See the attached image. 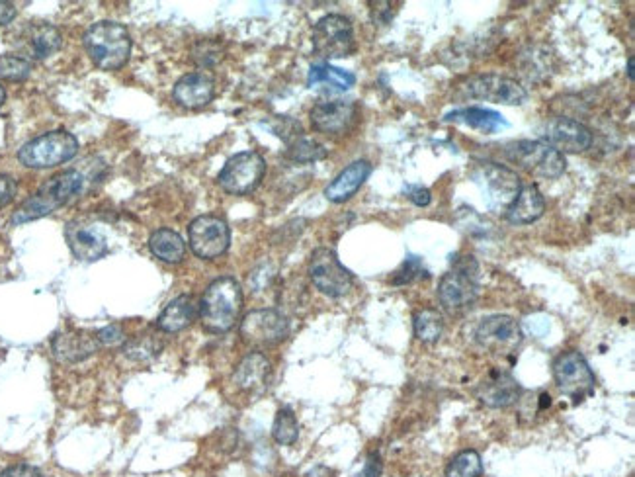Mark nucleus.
Returning a JSON list of instances; mask_svg holds the SVG:
<instances>
[{
	"label": "nucleus",
	"instance_id": "f257e3e1",
	"mask_svg": "<svg viewBox=\"0 0 635 477\" xmlns=\"http://www.w3.org/2000/svg\"><path fill=\"white\" fill-rule=\"evenodd\" d=\"M83 167L69 169L63 173L51 176L45 184L38 188L14 214L12 223H28L53 214L55 210L67 206L75 198H79L92 184H96L104 173V161L100 159H86L81 163Z\"/></svg>",
	"mask_w": 635,
	"mask_h": 477
},
{
	"label": "nucleus",
	"instance_id": "f03ea898",
	"mask_svg": "<svg viewBox=\"0 0 635 477\" xmlns=\"http://www.w3.org/2000/svg\"><path fill=\"white\" fill-rule=\"evenodd\" d=\"M243 309V290L231 276L213 280L200 302L202 325L212 333H227Z\"/></svg>",
	"mask_w": 635,
	"mask_h": 477
},
{
	"label": "nucleus",
	"instance_id": "7ed1b4c3",
	"mask_svg": "<svg viewBox=\"0 0 635 477\" xmlns=\"http://www.w3.org/2000/svg\"><path fill=\"white\" fill-rule=\"evenodd\" d=\"M83 44L94 65L104 71L122 69L129 61L133 47L126 26L112 20L90 26L83 38Z\"/></svg>",
	"mask_w": 635,
	"mask_h": 477
},
{
	"label": "nucleus",
	"instance_id": "20e7f679",
	"mask_svg": "<svg viewBox=\"0 0 635 477\" xmlns=\"http://www.w3.org/2000/svg\"><path fill=\"white\" fill-rule=\"evenodd\" d=\"M479 292V264L475 257L462 255L452 262V270L444 274L438 284L440 305L452 313L460 315L477 300Z\"/></svg>",
	"mask_w": 635,
	"mask_h": 477
},
{
	"label": "nucleus",
	"instance_id": "39448f33",
	"mask_svg": "<svg viewBox=\"0 0 635 477\" xmlns=\"http://www.w3.org/2000/svg\"><path fill=\"white\" fill-rule=\"evenodd\" d=\"M503 155L508 163L538 178H559L567 169L565 155L538 139L510 141L503 147Z\"/></svg>",
	"mask_w": 635,
	"mask_h": 477
},
{
	"label": "nucleus",
	"instance_id": "423d86ee",
	"mask_svg": "<svg viewBox=\"0 0 635 477\" xmlns=\"http://www.w3.org/2000/svg\"><path fill=\"white\" fill-rule=\"evenodd\" d=\"M79 151V141L65 130L49 131L34 137L18 151L20 165L28 169H51L71 161Z\"/></svg>",
	"mask_w": 635,
	"mask_h": 477
},
{
	"label": "nucleus",
	"instance_id": "0eeeda50",
	"mask_svg": "<svg viewBox=\"0 0 635 477\" xmlns=\"http://www.w3.org/2000/svg\"><path fill=\"white\" fill-rule=\"evenodd\" d=\"M553 378L561 393L573 399L575 403L585 401L594 393L596 378H594L593 370L589 362L585 360V356L577 350H567L555 358Z\"/></svg>",
	"mask_w": 635,
	"mask_h": 477
},
{
	"label": "nucleus",
	"instance_id": "6e6552de",
	"mask_svg": "<svg viewBox=\"0 0 635 477\" xmlns=\"http://www.w3.org/2000/svg\"><path fill=\"white\" fill-rule=\"evenodd\" d=\"M471 178L483 190L491 208L507 210L522 188V180L516 171L491 161L477 163L471 169Z\"/></svg>",
	"mask_w": 635,
	"mask_h": 477
},
{
	"label": "nucleus",
	"instance_id": "1a4fd4ad",
	"mask_svg": "<svg viewBox=\"0 0 635 477\" xmlns=\"http://www.w3.org/2000/svg\"><path fill=\"white\" fill-rule=\"evenodd\" d=\"M309 278L321 294L335 300L346 296L354 284L350 270H346L337 253L327 247L313 251L309 259Z\"/></svg>",
	"mask_w": 635,
	"mask_h": 477
},
{
	"label": "nucleus",
	"instance_id": "9d476101",
	"mask_svg": "<svg viewBox=\"0 0 635 477\" xmlns=\"http://www.w3.org/2000/svg\"><path fill=\"white\" fill-rule=\"evenodd\" d=\"M313 49L323 59H342L354 53V28L340 14L323 16L313 28Z\"/></svg>",
	"mask_w": 635,
	"mask_h": 477
},
{
	"label": "nucleus",
	"instance_id": "9b49d317",
	"mask_svg": "<svg viewBox=\"0 0 635 477\" xmlns=\"http://www.w3.org/2000/svg\"><path fill=\"white\" fill-rule=\"evenodd\" d=\"M266 173V161L256 151H243L233 155L221 173L217 176V184L235 196H243L253 192Z\"/></svg>",
	"mask_w": 635,
	"mask_h": 477
},
{
	"label": "nucleus",
	"instance_id": "f8f14e48",
	"mask_svg": "<svg viewBox=\"0 0 635 477\" xmlns=\"http://www.w3.org/2000/svg\"><path fill=\"white\" fill-rule=\"evenodd\" d=\"M460 94L464 98L473 100H485L493 104H505V106H520L528 100V92L518 81L508 79L503 75L487 73L467 79L460 85Z\"/></svg>",
	"mask_w": 635,
	"mask_h": 477
},
{
	"label": "nucleus",
	"instance_id": "ddd939ff",
	"mask_svg": "<svg viewBox=\"0 0 635 477\" xmlns=\"http://www.w3.org/2000/svg\"><path fill=\"white\" fill-rule=\"evenodd\" d=\"M188 241L196 257L213 261L227 253L231 243V229L223 217H196L188 227Z\"/></svg>",
	"mask_w": 635,
	"mask_h": 477
},
{
	"label": "nucleus",
	"instance_id": "4468645a",
	"mask_svg": "<svg viewBox=\"0 0 635 477\" xmlns=\"http://www.w3.org/2000/svg\"><path fill=\"white\" fill-rule=\"evenodd\" d=\"M290 335V321L278 309H254L241 321V337L249 345H278Z\"/></svg>",
	"mask_w": 635,
	"mask_h": 477
},
{
	"label": "nucleus",
	"instance_id": "2eb2a0df",
	"mask_svg": "<svg viewBox=\"0 0 635 477\" xmlns=\"http://www.w3.org/2000/svg\"><path fill=\"white\" fill-rule=\"evenodd\" d=\"M546 143L555 151L563 153H583L593 145V131L589 130L583 122L573 118H553L548 122L544 131Z\"/></svg>",
	"mask_w": 635,
	"mask_h": 477
},
{
	"label": "nucleus",
	"instance_id": "dca6fc26",
	"mask_svg": "<svg viewBox=\"0 0 635 477\" xmlns=\"http://www.w3.org/2000/svg\"><path fill=\"white\" fill-rule=\"evenodd\" d=\"M65 239H67L71 253L79 261H100L108 251V243H106L104 233L94 223H90L86 219H75V221L67 223Z\"/></svg>",
	"mask_w": 635,
	"mask_h": 477
},
{
	"label": "nucleus",
	"instance_id": "f3484780",
	"mask_svg": "<svg viewBox=\"0 0 635 477\" xmlns=\"http://www.w3.org/2000/svg\"><path fill=\"white\" fill-rule=\"evenodd\" d=\"M358 108L350 100H321L311 108V126L327 135H342L356 122Z\"/></svg>",
	"mask_w": 635,
	"mask_h": 477
},
{
	"label": "nucleus",
	"instance_id": "a211bd4d",
	"mask_svg": "<svg viewBox=\"0 0 635 477\" xmlns=\"http://www.w3.org/2000/svg\"><path fill=\"white\" fill-rule=\"evenodd\" d=\"M475 341L495 352H510L520 345L522 331L508 315H493L483 319L475 329Z\"/></svg>",
	"mask_w": 635,
	"mask_h": 477
},
{
	"label": "nucleus",
	"instance_id": "6ab92c4d",
	"mask_svg": "<svg viewBox=\"0 0 635 477\" xmlns=\"http://www.w3.org/2000/svg\"><path fill=\"white\" fill-rule=\"evenodd\" d=\"M475 397L491 409H505L518 401L520 386L508 372L495 370L475 388Z\"/></svg>",
	"mask_w": 635,
	"mask_h": 477
},
{
	"label": "nucleus",
	"instance_id": "aec40b11",
	"mask_svg": "<svg viewBox=\"0 0 635 477\" xmlns=\"http://www.w3.org/2000/svg\"><path fill=\"white\" fill-rule=\"evenodd\" d=\"M174 100L190 110H198L208 106L215 96V81L212 75L198 71V73H188L184 75L172 92Z\"/></svg>",
	"mask_w": 635,
	"mask_h": 477
},
{
	"label": "nucleus",
	"instance_id": "412c9836",
	"mask_svg": "<svg viewBox=\"0 0 635 477\" xmlns=\"http://www.w3.org/2000/svg\"><path fill=\"white\" fill-rule=\"evenodd\" d=\"M63 45L61 32L51 24H32L22 32V44L20 51L24 59H36L42 61L57 53Z\"/></svg>",
	"mask_w": 635,
	"mask_h": 477
},
{
	"label": "nucleus",
	"instance_id": "4be33fe9",
	"mask_svg": "<svg viewBox=\"0 0 635 477\" xmlns=\"http://www.w3.org/2000/svg\"><path fill=\"white\" fill-rule=\"evenodd\" d=\"M51 348H53V354L57 360L73 364V362L86 360L88 356L98 352L100 343L96 339V333L92 335L86 331H67V333H61L53 339Z\"/></svg>",
	"mask_w": 635,
	"mask_h": 477
},
{
	"label": "nucleus",
	"instance_id": "5701e85b",
	"mask_svg": "<svg viewBox=\"0 0 635 477\" xmlns=\"http://www.w3.org/2000/svg\"><path fill=\"white\" fill-rule=\"evenodd\" d=\"M268 380H270V360L262 352L247 354L239 362L233 374L235 386L247 393H260L266 390Z\"/></svg>",
	"mask_w": 635,
	"mask_h": 477
},
{
	"label": "nucleus",
	"instance_id": "b1692460",
	"mask_svg": "<svg viewBox=\"0 0 635 477\" xmlns=\"http://www.w3.org/2000/svg\"><path fill=\"white\" fill-rule=\"evenodd\" d=\"M372 174V165L368 161H354L350 163L342 173L325 188V196L329 202L342 204L346 200H350L360 188L362 184L368 180V176Z\"/></svg>",
	"mask_w": 635,
	"mask_h": 477
},
{
	"label": "nucleus",
	"instance_id": "393cba45",
	"mask_svg": "<svg viewBox=\"0 0 635 477\" xmlns=\"http://www.w3.org/2000/svg\"><path fill=\"white\" fill-rule=\"evenodd\" d=\"M546 212L544 194L536 184H526L520 188L518 196L507 208V219L512 225H528L538 221Z\"/></svg>",
	"mask_w": 635,
	"mask_h": 477
},
{
	"label": "nucleus",
	"instance_id": "a878e982",
	"mask_svg": "<svg viewBox=\"0 0 635 477\" xmlns=\"http://www.w3.org/2000/svg\"><path fill=\"white\" fill-rule=\"evenodd\" d=\"M446 124H462L471 130L481 131V133H495V131L508 128V122L495 110L487 108H462L454 110L444 116Z\"/></svg>",
	"mask_w": 635,
	"mask_h": 477
},
{
	"label": "nucleus",
	"instance_id": "bb28decb",
	"mask_svg": "<svg viewBox=\"0 0 635 477\" xmlns=\"http://www.w3.org/2000/svg\"><path fill=\"white\" fill-rule=\"evenodd\" d=\"M198 311L200 305L196 304L192 296H178L163 309V313L157 319V327L163 333H180L192 325Z\"/></svg>",
	"mask_w": 635,
	"mask_h": 477
},
{
	"label": "nucleus",
	"instance_id": "cd10ccee",
	"mask_svg": "<svg viewBox=\"0 0 635 477\" xmlns=\"http://www.w3.org/2000/svg\"><path fill=\"white\" fill-rule=\"evenodd\" d=\"M149 249L159 261L176 264L186 257L184 239L172 229H157L149 239Z\"/></svg>",
	"mask_w": 635,
	"mask_h": 477
},
{
	"label": "nucleus",
	"instance_id": "c85d7f7f",
	"mask_svg": "<svg viewBox=\"0 0 635 477\" xmlns=\"http://www.w3.org/2000/svg\"><path fill=\"white\" fill-rule=\"evenodd\" d=\"M307 85L309 87L323 85V87H331L335 90H348L356 85V75L350 71L339 69V67H333L329 63H319V65H313L309 69Z\"/></svg>",
	"mask_w": 635,
	"mask_h": 477
},
{
	"label": "nucleus",
	"instance_id": "c756f323",
	"mask_svg": "<svg viewBox=\"0 0 635 477\" xmlns=\"http://www.w3.org/2000/svg\"><path fill=\"white\" fill-rule=\"evenodd\" d=\"M413 327H415V337L421 343L432 345V343H438L444 333V317L438 309L426 307L415 313Z\"/></svg>",
	"mask_w": 635,
	"mask_h": 477
},
{
	"label": "nucleus",
	"instance_id": "7c9ffc66",
	"mask_svg": "<svg viewBox=\"0 0 635 477\" xmlns=\"http://www.w3.org/2000/svg\"><path fill=\"white\" fill-rule=\"evenodd\" d=\"M325 157H327V149L305 135H299L292 143H288V159L299 165L315 163Z\"/></svg>",
	"mask_w": 635,
	"mask_h": 477
},
{
	"label": "nucleus",
	"instance_id": "2f4dec72",
	"mask_svg": "<svg viewBox=\"0 0 635 477\" xmlns=\"http://www.w3.org/2000/svg\"><path fill=\"white\" fill-rule=\"evenodd\" d=\"M272 436L282 446L296 444L297 438H299V425H297L296 415H294V411L290 407H282L276 413Z\"/></svg>",
	"mask_w": 635,
	"mask_h": 477
},
{
	"label": "nucleus",
	"instance_id": "473e14b6",
	"mask_svg": "<svg viewBox=\"0 0 635 477\" xmlns=\"http://www.w3.org/2000/svg\"><path fill=\"white\" fill-rule=\"evenodd\" d=\"M483 462L475 450H464L452 458L446 468V477H481Z\"/></svg>",
	"mask_w": 635,
	"mask_h": 477
},
{
	"label": "nucleus",
	"instance_id": "72a5a7b5",
	"mask_svg": "<svg viewBox=\"0 0 635 477\" xmlns=\"http://www.w3.org/2000/svg\"><path fill=\"white\" fill-rule=\"evenodd\" d=\"M163 348V343L157 339V335H139L131 341H127L124 352L127 358L135 360V362H149L153 360Z\"/></svg>",
	"mask_w": 635,
	"mask_h": 477
},
{
	"label": "nucleus",
	"instance_id": "f704fd0d",
	"mask_svg": "<svg viewBox=\"0 0 635 477\" xmlns=\"http://www.w3.org/2000/svg\"><path fill=\"white\" fill-rule=\"evenodd\" d=\"M32 73V61L20 55H2L0 57V79L4 81H24Z\"/></svg>",
	"mask_w": 635,
	"mask_h": 477
},
{
	"label": "nucleus",
	"instance_id": "c9c22d12",
	"mask_svg": "<svg viewBox=\"0 0 635 477\" xmlns=\"http://www.w3.org/2000/svg\"><path fill=\"white\" fill-rule=\"evenodd\" d=\"M223 59V47L215 42H200L194 47V61L202 67H213Z\"/></svg>",
	"mask_w": 635,
	"mask_h": 477
},
{
	"label": "nucleus",
	"instance_id": "e433bc0d",
	"mask_svg": "<svg viewBox=\"0 0 635 477\" xmlns=\"http://www.w3.org/2000/svg\"><path fill=\"white\" fill-rule=\"evenodd\" d=\"M424 276L423 262L419 261L417 257H411L407 259L405 264L395 272V278H393V284L395 286H403V284H411L413 280Z\"/></svg>",
	"mask_w": 635,
	"mask_h": 477
},
{
	"label": "nucleus",
	"instance_id": "4c0bfd02",
	"mask_svg": "<svg viewBox=\"0 0 635 477\" xmlns=\"http://www.w3.org/2000/svg\"><path fill=\"white\" fill-rule=\"evenodd\" d=\"M272 131H274V135L282 137L286 143H292V141L297 139L299 135H303V130H301V126L297 124L296 120H292V118H284V116L274 120Z\"/></svg>",
	"mask_w": 635,
	"mask_h": 477
},
{
	"label": "nucleus",
	"instance_id": "58836bf2",
	"mask_svg": "<svg viewBox=\"0 0 635 477\" xmlns=\"http://www.w3.org/2000/svg\"><path fill=\"white\" fill-rule=\"evenodd\" d=\"M274 276H276V268L272 264H260L251 274L249 284H251L254 292H262L272 282Z\"/></svg>",
	"mask_w": 635,
	"mask_h": 477
},
{
	"label": "nucleus",
	"instance_id": "ea45409f",
	"mask_svg": "<svg viewBox=\"0 0 635 477\" xmlns=\"http://www.w3.org/2000/svg\"><path fill=\"white\" fill-rule=\"evenodd\" d=\"M96 339H98L100 347H102V345H104V347H114V345L124 343V331H122V327H118V325H108V327H104L102 331L96 333Z\"/></svg>",
	"mask_w": 635,
	"mask_h": 477
},
{
	"label": "nucleus",
	"instance_id": "a19ab883",
	"mask_svg": "<svg viewBox=\"0 0 635 477\" xmlns=\"http://www.w3.org/2000/svg\"><path fill=\"white\" fill-rule=\"evenodd\" d=\"M16 190H18V186H16L14 178L0 174V208L8 206L14 200Z\"/></svg>",
	"mask_w": 635,
	"mask_h": 477
},
{
	"label": "nucleus",
	"instance_id": "79ce46f5",
	"mask_svg": "<svg viewBox=\"0 0 635 477\" xmlns=\"http://www.w3.org/2000/svg\"><path fill=\"white\" fill-rule=\"evenodd\" d=\"M0 477H43L40 470L26 466V464H18V466H10L4 472H0Z\"/></svg>",
	"mask_w": 635,
	"mask_h": 477
},
{
	"label": "nucleus",
	"instance_id": "37998d69",
	"mask_svg": "<svg viewBox=\"0 0 635 477\" xmlns=\"http://www.w3.org/2000/svg\"><path fill=\"white\" fill-rule=\"evenodd\" d=\"M407 196H409V200L415 204V206H428L430 204V200H432V196H430V190L428 188H423V186H415V188H409L407 190Z\"/></svg>",
	"mask_w": 635,
	"mask_h": 477
},
{
	"label": "nucleus",
	"instance_id": "c03bdc74",
	"mask_svg": "<svg viewBox=\"0 0 635 477\" xmlns=\"http://www.w3.org/2000/svg\"><path fill=\"white\" fill-rule=\"evenodd\" d=\"M16 14H18V10H16V6L12 2H2L0 0V26L10 24L16 18Z\"/></svg>",
	"mask_w": 635,
	"mask_h": 477
},
{
	"label": "nucleus",
	"instance_id": "a18cd8bd",
	"mask_svg": "<svg viewBox=\"0 0 635 477\" xmlns=\"http://www.w3.org/2000/svg\"><path fill=\"white\" fill-rule=\"evenodd\" d=\"M380 470V458L374 454V456H370V460H368V464L364 466V470L356 477H378L380 476Z\"/></svg>",
	"mask_w": 635,
	"mask_h": 477
},
{
	"label": "nucleus",
	"instance_id": "49530a36",
	"mask_svg": "<svg viewBox=\"0 0 635 477\" xmlns=\"http://www.w3.org/2000/svg\"><path fill=\"white\" fill-rule=\"evenodd\" d=\"M628 77H630V81H634V57L628 59Z\"/></svg>",
	"mask_w": 635,
	"mask_h": 477
},
{
	"label": "nucleus",
	"instance_id": "de8ad7c7",
	"mask_svg": "<svg viewBox=\"0 0 635 477\" xmlns=\"http://www.w3.org/2000/svg\"><path fill=\"white\" fill-rule=\"evenodd\" d=\"M4 100H6V90H4V87H0V106L4 104Z\"/></svg>",
	"mask_w": 635,
	"mask_h": 477
}]
</instances>
